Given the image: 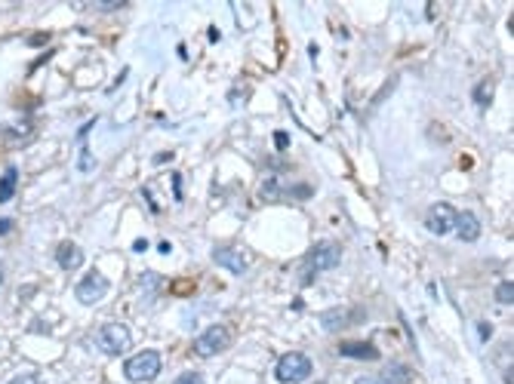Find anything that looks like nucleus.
<instances>
[{
    "label": "nucleus",
    "mask_w": 514,
    "mask_h": 384,
    "mask_svg": "<svg viewBox=\"0 0 514 384\" xmlns=\"http://www.w3.org/2000/svg\"><path fill=\"white\" fill-rule=\"evenodd\" d=\"M228 344H232L228 326H207L201 335H197L194 350H197V356H216V354H222Z\"/></svg>",
    "instance_id": "5"
},
{
    "label": "nucleus",
    "mask_w": 514,
    "mask_h": 384,
    "mask_svg": "<svg viewBox=\"0 0 514 384\" xmlns=\"http://www.w3.org/2000/svg\"><path fill=\"white\" fill-rule=\"evenodd\" d=\"M348 320H364V310H358V314H351V317H348L345 310H329V314L320 317V323H324L327 329H342Z\"/></svg>",
    "instance_id": "12"
},
{
    "label": "nucleus",
    "mask_w": 514,
    "mask_h": 384,
    "mask_svg": "<svg viewBox=\"0 0 514 384\" xmlns=\"http://www.w3.org/2000/svg\"><path fill=\"white\" fill-rule=\"evenodd\" d=\"M274 145H278V151L289 148V136H287V132H274Z\"/></svg>",
    "instance_id": "21"
},
{
    "label": "nucleus",
    "mask_w": 514,
    "mask_h": 384,
    "mask_svg": "<svg viewBox=\"0 0 514 384\" xmlns=\"http://www.w3.org/2000/svg\"><path fill=\"white\" fill-rule=\"evenodd\" d=\"M157 283H161V277H157V274H145L142 277V286H145V292H154V286H157Z\"/></svg>",
    "instance_id": "19"
},
{
    "label": "nucleus",
    "mask_w": 514,
    "mask_h": 384,
    "mask_svg": "<svg viewBox=\"0 0 514 384\" xmlns=\"http://www.w3.org/2000/svg\"><path fill=\"white\" fill-rule=\"evenodd\" d=\"M56 264L62 270H77L83 264V249L77 246V243H62V246L56 249Z\"/></svg>",
    "instance_id": "11"
},
{
    "label": "nucleus",
    "mask_w": 514,
    "mask_h": 384,
    "mask_svg": "<svg viewBox=\"0 0 514 384\" xmlns=\"http://www.w3.org/2000/svg\"><path fill=\"white\" fill-rule=\"evenodd\" d=\"M213 262L219 264V268L232 270V274H243V270L249 268L247 255H243L240 249H232V246H222V249H216V253H213Z\"/></svg>",
    "instance_id": "8"
},
{
    "label": "nucleus",
    "mask_w": 514,
    "mask_h": 384,
    "mask_svg": "<svg viewBox=\"0 0 514 384\" xmlns=\"http://www.w3.org/2000/svg\"><path fill=\"white\" fill-rule=\"evenodd\" d=\"M161 366H163V360H161V354L157 350H142V354H136V356H130L127 360V366H123V375H127L130 381H154L157 375H161Z\"/></svg>",
    "instance_id": "1"
},
{
    "label": "nucleus",
    "mask_w": 514,
    "mask_h": 384,
    "mask_svg": "<svg viewBox=\"0 0 514 384\" xmlns=\"http://www.w3.org/2000/svg\"><path fill=\"white\" fill-rule=\"evenodd\" d=\"M96 339H99V348H102L108 356L127 354L130 344H133V335H130V329L123 326V323H108V326H102Z\"/></svg>",
    "instance_id": "4"
},
{
    "label": "nucleus",
    "mask_w": 514,
    "mask_h": 384,
    "mask_svg": "<svg viewBox=\"0 0 514 384\" xmlns=\"http://www.w3.org/2000/svg\"><path fill=\"white\" fill-rule=\"evenodd\" d=\"M314 372V363L308 360L305 354H287L278 360V369H274V375H278L280 384H299V381H308Z\"/></svg>",
    "instance_id": "2"
},
{
    "label": "nucleus",
    "mask_w": 514,
    "mask_h": 384,
    "mask_svg": "<svg viewBox=\"0 0 514 384\" xmlns=\"http://www.w3.org/2000/svg\"><path fill=\"white\" fill-rule=\"evenodd\" d=\"M382 381H391V384H410L413 381V372L400 363H388L385 372H382Z\"/></svg>",
    "instance_id": "13"
},
{
    "label": "nucleus",
    "mask_w": 514,
    "mask_h": 384,
    "mask_svg": "<svg viewBox=\"0 0 514 384\" xmlns=\"http://www.w3.org/2000/svg\"><path fill=\"white\" fill-rule=\"evenodd\" d=\"M173 384H203V375H197V372H182Z\"/></svg>",
    "instance_id": "17"
},
{
    "label": "nucleus",
    "mask_w": 514,
    "mask_h": 384,
    "mask_svg": "<svg viewBox=\"0 0 514 384\" xmlns=\"http://www.w3.org/2000/svg\"><path fill=\"white\" fill-rule=\"evenodd\" d=\"M496 301L499 304H511L514 301V283L511 280H502L496 286Z\"/></svg>",
    "instance_id": "15"
},
{
    "label": "nucleus",
    "mask_w": 514,
    "mask_h": 384,
    "mask_svg": "<svg viewBox=\"0 0 514 384\" xmlns=\"http://www.w3.org/2000/svg\"><path fill=\"white\" fill-rule=\"evenodd\" d=\"M6 231H10V222H6V218H0V234H6Z\"/></svg>",
    "instance_id": "25"
},
{
    "label": "nucleus",
    "mask_w": 514,
    "mask_h": 384,
    "mask_svg": "<svg viewBox=\"0 0 514 384\" xmlns=\"http://www.w3.org/2000/svg\"><path fill=\"white\" fill-rule=\"evenodd\" d=\"M74 295L81 304H96L108 295V280H105L99 270H90V274L81 277V283L74 286Z\"/></svg>",
    "instance_id": "6"
},
{
    "label": "nucleus",
    "mask_w": 514,
    "mask_h": 384,
    "mask_svg": "<svg viewBox=\"0 0 514 384\" xmlns=\"http://www.w3.org/2000/svg\"><path fill=\"white\" fill-rule=\"evenodd\" d=\"M90 167H93V157L87 154V151H83V160H81V172H87Z\"/></svg>",
    "instance_id": "22"
},
{
    "label": "nucleus",
    "mask_w": 514,
    "mask_h": 384,
    "mask_svg": "<svg viewBox=\"0 0 514 384\" xmlns=\"http://www.w3.org/2000/svg\"><path fill=\"white\" fill-rule=\"evenodd\" d=\"M16 182H19V172L16 167H10L0 175V203H6V200H12V194H16Z\"/></svg>",
    "instance_id": "14"
},
{
    "label": "nucleus",
    "mask_w": 514,
    "mask_h": 384,
    "mask_svg": "<svg viewBox=\"0 0 514 384\" xmlns=\"http://www.w3.org/2000/svg\"><path fill=\"white\" fill-rule=\"evenodd\" d=\"M453 224H456V209L450 203H434L425 215V228L431 231L434 237H446L453 234Z\"/></svg>",
    "instance_id": "7"
},
{
    "label": "nucleus",
    "mask_w": 514,
    "mask_h": 384,
    "mask_svg": "<svg viewBox=\"0 0 514 384\" xmlns=\"http://www.w3.org/2000/svg\"><path fill=\"white\" fill-rule=\"evenodd\" d=\"M490 98H493V83L490 81L477 83V89H474V102H477V105H490Z\"/></svg>",
    "instance_id": "16"
},
{
    "label": "nucleus",
    "mask_w": 514,
    "mask_h": 384,
    "mask_svg": "<svg viewBox=\"0 0 514 384\" xmlns=\"http://www.w3.org/2000/svg\"><path fill=\"white\" fill-rule=\"evenodd\" d=\"M339 356H348V360H379V350L370 341H342Z\"/></svg>",
    "instance_id": "9"
},
{
    "label": "nucleus",
    "mask_w": 514,
    "mask_h": 384,
    "mask_svg": "<svg viewBox=\"0 0 514 384\" xmlns=\"http://www.w3.org/2000/svg\"><path fill=\"white\" fill-rule=\"evenodd\" d=\"M133 249H136V253H145V249H148V240H136Z\"/></svg>",
    "instance_id": "24"
},
{
    "label": "nucleus",
    "mask_w": 514,
    "mask_h": 384,
    "mask_svg": "<svg viewBox=\"0 0 514 384\" xmlns=\"http://www.w3.org/2000/svg\"><path fill=\"white\" fill-rule=\"evenodd\" d=\"M453 231L459 234V240L465 243H474L480 237V222L474 213H456V224H453Z\"/></svg>",
    "instance_id": "10"
},
{
    "label": "nucleus",
    "mask_w": 514,
    "mask_h": 384,
    "mask_svg": "<svg viewBox=\"0 0 514 384\" xmlns=\"http://www.w3.org/2000/svg\"><path fill=\"white\" fill-rule=\"evenodd\" d=\"M354 384H385V381H379V378H370V375H364V378H354Z\"/></svg>",
    "instance_id": "23"
},
{
    "label": "nucleus",
    "mask_w": 514,
    "mask_h": 384,
    "mask_svg": "<svg viewBox=\"0 0 514 384\" xmlns=\"http://www.w3.org/2000/svg\"><path fill=\"white\" fill-rule=\"evenodd\" d=\"M477 335H480V341H490L493 326H490V323H477Z\"/></svg>",
    "instance_id": "20"
},
{
    "label": "nucleus",
    "mask_w": 514,
    "mask_h": 384,
    "mask_svg": "<svg viewBox=\"0 0 514 384\" xmlns=\"http://www.w3.org/2000/svg\"><path fill=\"white\" fill-rule=\"evenodd\" d=\"M10 384H47V381L41 375H16V378H10Z\"/></svg>",
    "instance_id": "18"
},
{
    "label": "nucleus",
    "mask_w": 514,
    "mask_h": 384,
    "mask_svg": "<svg viewBox=\"0 0 514 384\" xmlns=\"http://www.w3.org/2000/svg\"><path fill=\"white\" fill-rule=\"evenodd\" d=\"M339 255H342V249L336 243H318V246H311V253L305 255L302 280H308L314 274H324V270H333L339 264Z\"/></svg>",
    "instance_id": "3"
}]
</instances>
